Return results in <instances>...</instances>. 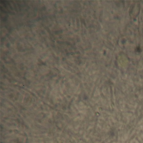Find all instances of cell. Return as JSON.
Segmentation results:
<instances>
[{"label":"cell","instance_id":"1","mask_svg":"<svg viewBox=\"0 0 143 143\" xmlns=\"http://www.w3.org/2000/svg\"><path fill=\"white\" fill-rule=\"evenodd\" d=\"M136 50L137 52H141V49L139 47H138L136 48Z\"/></svg>","mask_w":143,"mask_h":143}]
</instances>
